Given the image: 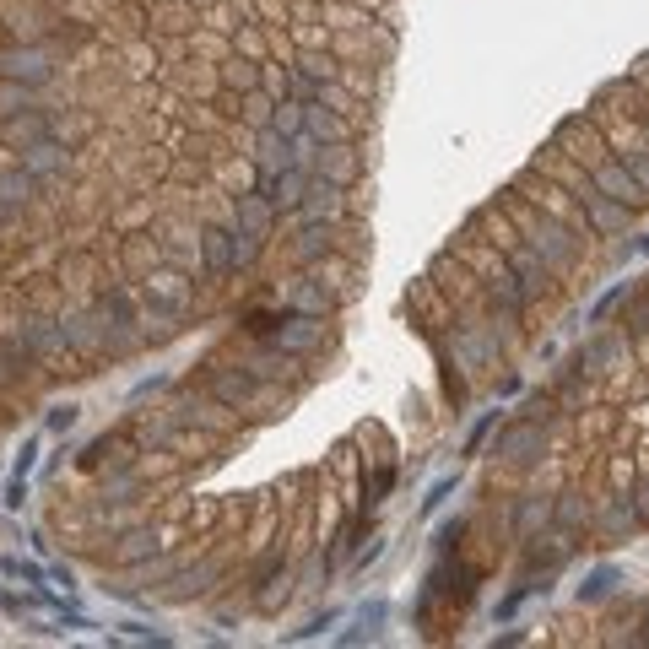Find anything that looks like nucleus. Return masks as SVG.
<instances>
[{
  "label": "nucleus",
  "instance_id": "nucleus-1",
  "mask_svg": "<svg viewBox=\"0 0 649 649\" xmlns=\"http://www.w3.org/2000/svg\"><path fill=\"white\" fill-rule=\"evenodd\" d=\"M606 119V114H601ZM612 125V119H606ZM612 152L628 163V174L644 184V195H649V136H639V130H622V125H612Z\"/></svg>",
  "mask_w": 649,
  "mask_h": 649
},
{
  "label": "nucleus",
  "instance_id": "nucleus-2",
  "mask_svg": "<svg viewBox=\"0 0 649 649\" xmlns=\"http://www.w3.org/2000/svg\"><path fill=\"white\" fill-rule=\"evenodd\" d=\"M622 336H628V341H649V293L622 298Z\"/></svg>",
  "mask_w": 649,
  "mask_h": 649
},
{
  "label": "nucleus",
  "instance_id": "nucleus-3",
  "mask_svg": "<svg viewBox=\"0 0 649 649\" xmlns=\"http://www.w3.org/2000/svg\"><path fill=\"white\" fill-rule=\"evenodd\" d=\"M628 498H633V509H639V514H644V525H649V476H639V487H633Z\"/></svg>",
  "mask_w": 649,
  "mask_h": 649
},
{
  "label": "nucleus",
  "instance_id": "nucleus-4",
  "mask_svg": "<svg viewBox=\"0 0 649 649\" xmlns=\"http://www.w3.org/2000/svg\"><path fill=\"white\" fill-rule=\"evenodd\" d=\"M628 98H633V109H639V119H644V130H649V98H644V92H628Z\"/></svg>",
  "mask_w": 649,
  "mask_h": 649
},
{
  "label": "nucleus",
  "instance_id": "nucleus-5",
  "mask_svg": "<svg viewBox=\"0 0 649 649\" xmlns=\"http://www.w3.org/2000/svg\"><path fill=\"white\" fill-rule=\"evenodd\" d=\"M644 628H649V617H644ZM644 644H649V633H644Z\"/></svg>",
  "mask_w": 649,
  "mask_h": 649
},
{
  "label": "nucleus",
  "instance_id": "nucleus-6",
  "mask_svg": "<svg viewBox=\"0 0 649 649\" xmlns=\"http://www.w3.org/2000/svg\"><path fill=\"white\" fill-rule=\"evenodd\" d=\"M644 76H649V71H644Z\"/></svg>",
  "mask_w": 649,
  "mask_h": 649
}]
</instances>
